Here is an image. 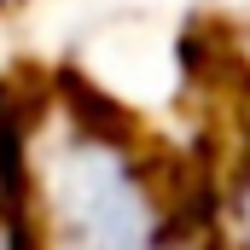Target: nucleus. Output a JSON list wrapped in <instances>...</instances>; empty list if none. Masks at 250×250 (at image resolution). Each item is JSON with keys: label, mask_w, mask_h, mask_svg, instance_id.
I'll use <instances>...</instances> for the list:
<instances>
[{"label": "nucleus", "mask_w": 250, "mask_h": 250, "mask_svg": "<svg viewBox=\"0 0 250 250\" xmlns=\"http://www.w3.org/2000/svg\"><path fill=\"white\" fill-rule=\"evenodd\" d=\"M23 175L35 250H181L146 146L82 105H59L35 128Z\"/></svg>", "instance_id": "nucleus-1"}, {"label": "nucleus", "mask_w": 250, "mask_h": 250, "mask_svg": "<svg viewBox=\"0 0 250 250\" xmlns=\"http://www.w3.org/2000/svg\"><path fill=\"white\" fill-rule=\"evenodd\" d=\"M0 250H35V245H29V227H12V221H0Z\"/></svg>", "instance_id": "nucleus-3"}, {"label": "nucleus", "mask_w": 250, "mask_h": 250, "mask_svg": "<svg viewBox=\"0 0 250 250\" xmlns=\"http://www.w3.org/2000/svg\"><path fill=\"white\" fill-rule=\"evenodd\" d=\"M233 233H239V250H250V169L233 187Z\"/></svg>", "instance_id": "nucleus-2"}, {"label": "nucleus", "mask_w": 250, "mask_h": 250, "mask_svg": "<svg viewBox=\"0 0 250 250\" xmlns=\"http://www.w3.org/2000/svg\"><path fill=\"white\" fill-rule=\"evenodd\" d=\"M6 6H23V0H0V12H6Z\"/></svg>", "instance_id": "nucleus-4"}]
</instances>
